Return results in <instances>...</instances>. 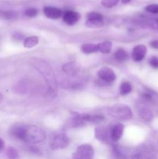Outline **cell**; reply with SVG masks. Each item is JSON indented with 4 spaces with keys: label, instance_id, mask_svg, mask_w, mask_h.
Here are the masks:
<instances>
[{
    "label": "cell",
    "instance_id": "12",
    "mask_svg": "<svg viewBox=\"0 0 158 159\" xmlns=\"http://www.w3.org/2000/svg\"><path fill=\"white\" fill-rule=\"evenodd\" d=\"M103 17H99V18H90L87 19L86 26L90 28H99L104 26Z\"/></svg>",
    "mask_w": 158,
    "mask_h": 159
},
{
    "label": "cell",
    "instance_id": "30",
    "mask_svg": "<svg viewBox=\"0 0 158 159\" xmlns=\"http://www.w3.org/2000/svg\"><path fill=\"white\" fill-rule=\"evenodd\" d=\"M130 2V0H122V3H124V4H127V3H129Z\"/></svg>",
    "mask_w": 158,
    "mask_h": 159
},
{
    "label": "cell",
    "instance_id": "8",
    "mask_svg": "<svg viewBox=\"0 0 158 159\" xmlns=\"http://www.w3.org/2000/svg\"><path fill=\"white\" fill-rule=\"evenodd\" d=\"M80 19V15L77 12H74V11H68L65 12L63 16V20L68 25L72 26L74 25Z\"/></svg>",
    "mask_w": 158,
    "mask_h": 159
},
{
    "label": "cell",
    "instance_id": "10",
    "mask_svg": "<svg viewBox=\"0 0 158 159\" xmlns=\"http://www.w3.org/2000/svg\"><path fill=\"white\" fill-rule=\"evenodd\" d=\"M124 130V126L122 124H118L113 127L110 132L111 139L114 141H118L122 136Z\"/></svg>",
    "mask_w": 158,
    "mask_h": 159
},
{
    "label": "cell",
    "instance_id": "26",
    "mask_svg": "<svg viewBox=\"0 0 158 159\" xmlns=\"http://www.w3.org/2000/svg\"><path fill=\"white\" fill-rule=\"evenodd\" d=\"M38 13V11L37 9H34V8H29V9H26V12H25V15L28 17H34L37 15Z\"/></svg>",
    "mask_w": 158,
    "mask_h": 159
},
{
    "label": "cell",
    "instance_id": "20",
    "mask_svg": "<svg viewBox=\"0 0 158 159\" xmlns=\"http://www.w3.org/2000/svg\"><path fill=\"white\" fill-rule=\"evenodd\" d=\"M115 57H116V60L119 61H122L126 60L127 57H128V54L125 52V50L122 49V48H119L115 53Z\"/></svg>",
    "mask_w": 158,
    "mask_h": 159
},
{
    "label": "cell",
    "instance_id": "4",
    "mask_svg": "<svg viewBox=\"0 0 158 159\" xmlns=\"http://www.w3.org/2000/svg\"><path fill=\"white\" fill-rule=\"evenodd\" d=\"M69 139L64 134H57L54 135L50 141V147L52 150H60L68 147Z\"/></svg>",
    "mask_w": 158,
    "mask_h": 159
},
{
    "label": "cell",
    "instance_id": "11",
    "mask_svg": "<svg viewBox=\"0 0 158 159\" xmlns=\"http://www.w3.org/2000/svg\"><path fill=\"white\" fill-rule=\"evenodd\" d=\"M25 127H26V126L22 125V124H15V125H14L13 127L10 129L11 134H12V136L15 137V138L23 141Z\"/></svg>",
    "mask_w": 158,
    "mask_h": 159
},
{
    "label": "cell",
    "instance_id": "3",
    "mask_svg": "<svg viewBox=\"0 0 158 159\" xmlns=\"http://www.w3.org/2000/svg\"><path fill=\"white\" fill-rule=\"evenodd\" d=\"M109 113L112 117L120 120H127L131 119L133 113L127 106L123 104H116L109 109Z\"/></svg>",
    "mask_w": 158,
    "mask_h": 159
},
{
    "label": "cell",
    "instance_id": "19",
    "mask_svg": "<svg viewBox=\"0 0 158 159\" xmlns=\"http://www.w3.org/2000/svg\"><path fill=\"white\" fill-rule=\"evenodd\" d=\"M112 43L110 41H104L99 43V51L102 54H108L111 51Z\"/></svg>",
    "mask_w": 158,
    "mask_h": 159
},
{
    "label": "cell",
    "instance_id": "27",
    "mask_svg": "<svg viewBox=\"0 0 158 159\" xmlns=\"http://www.w3.org/2000/svg\"><path fill=\"white\" fill-rule=\"evenodd\" d=\"M150 66L153 67L154 68H158V57H153L150 59L149 61Z\"/></svg>",
    "mask_w": 158,
    "mask_h": 159
},
{
    "label": "cell",
    "instance_id": "13",
    "mask_svg": "<svg viewBox=\"0 0 158 159\" xmlns=\"http://www.w3.org/2000/svg\"><path fill=\"white\" fill-rule=\"evenodd\" d=\"M138 113H139V116L146 121H150L153 119V113L152 112L149 110L148 108L145 107H142L140 106L138 107Z\"/></svg>",
    "mask_w": 158,
    "mask_h": 159
},
{
    "label": "cell",
    "instance_id": "17",
    "mask_svg": "<svg viewBox=\"0 0 158 159\" xmlns=\"http://www.w3.org/2000/svg\"><path fill=\"white\" fill-rule=\"evenodd\" d=\"M81 51L85 54H91L99 51V44H94V43H86L82 45Z\"/></svg>",
    "mask_w": 158,
    "mask_h": 159
},
{
    "label": "cell",
    "instance_id": "9",
    "mask_svg": "<svg viewBox=\"0 0 158 159\" xmlns=\"http://www.w3.org/2000/svg\"><path fill=\"white\" fill-rule=\"evenodd\" d=\"M43 13L47 18L52 19V20H57L61 16V11L60 9L56 7H51V6H46L43 9Z\"/></svg>",
    "mask_w": 158,
    "mask_h": 159
},
{
    "label": "cell",
    "instance_id": "2",
    "mask_svg": "<svg viewBox=\"0 0 158 159\" xmlns=\"http://www.w3.org/2000/svg\"><path fill=\"white\" fill-rule=\"evenodd\" d=\"M46 138L44 131L37 126L30 125L25 127L23 141L30 144H37L43 141Z\"/></svg>",
    "mask_w": 158,
    "mask_h": 159
},
{
    "label": "cell",
    "instance_id": "5",
    "mask_svg": "<svg viewBox=\"0 0 158 159\" xmlns=\"http://www.w3.org/2000/svg\"><path fill=\"white\" fill-rule=\"evenodd\" d=\"M94 149L90 144H85L79 146L73 155V158L76 159H90L94 156Z\"/></svg>",
    "mask_w": 158,
    "mask_h": 159
},
{
    "label": "cell",
    "instance_id": "1",
    "mask_svg": "<svg viewBox=\"0 0 158 159\" xmlns=\"http://www.w3.org/2000/svg\"><path fill=\"white\" fill-rule=\"evenodd\" d=\"M33 65L36 69L44 77L49 88V93L51 95H55L57 91V82L50 66L45 61L40 59H35L33 61Z\"/></svg>",
    "mask_w": 158,
    "mask_h": 159
},
{
    "label": "cell",
    "instance_id": "24",
    "mask_svg": "<svg viewBox=\"0 0 158 159\" xmlns=\"http://www.w3.org/2000/svg\"><path fill=\"white\" fill-rule=\"evenodd\" d=\"M119 0H102V4L105 7L112 8L116 6L119 2Z\"/></svg>",
    "mask_w": 158,
    "mask_h": 159
},
{
    "label": "cell",
    "instance_id": "15",
    "mask_svg": "<svg viewBox=\"0 0 158 159\" xmlns=\"http://www.w3.org/2000/svg\"><path fill=\"white\" fill-rule=\"evenodd\" d=\"M95 137L96 138L99 139L102 141H108V137H110V133H108L104 127H99L95 130Z\"/></svg>",
    "mask_w": 158,
    "mask_h": 159
},
{
    "label": "cell",
    "instance_id": "25",
    "mask_svg": "<svg viewBox=\"0 0 158 159\" xmlns=\"http://www.w3.org/2000/svg\"><path fill=\"white\" fill-rule=\"evenodd\" d=\"M146 10L151 13H158V4H150L145 8Z\"/></svg>",
    "mask_w": 158,
    "mask_h": 159
},
{
    "label": "cell",
    "instance_id": "14",
    "mask_svg": "<svg viewBox=\"0 0 158 159\" xmlns=\"http://www.w3.org/2000/svg\"><path fill=\"white\" fill-rule=\"evenodd\" d=\"M63 70L66 74L70 76H74L78 71V67L73 62L64 65L63 67Z\"/></svg>",
    "mask_w": 158,
    "mask_h": 159
},
{
    "label": "cell",
    "instance_id": "22",
    "mask_svg": "<svg viewBox=\"0 0 158 159\" xmlns=\"http://www.w3.org/2000/svg\"><path fill=\"white\" fill-rule=\"evenodd\" d=\"M132 91V85L129 82H122L120 87V92L122 95H127Z\"/></svg>",
    "mask_w": 158,
    "mask_h": 159
},
{
    "label": "cell",
    "instance_id": "16",
    "mask_svg": "<svg viewBox=\"0 0 158 159\" xmlns=\"http://www.w3.org/2000/svg\"><path fill=\"white\" fill-rule=\"evenodd\" d=\"M18 17V13L15 11L13 10H6V11H0V18L3 20H15Z\"/></svg>",
    "mask_w": 158,
    "mask_h": 159
},
{
    "label": "cell",
    "instance_id": "18",
    "mask_svg": "<svg viewBox=\"0 0 158 159\" xmlns=\"http://www.w3.org/2000/svg\"><path fill=\"white\" fill-rule=\"evenodd\" d=\"M39 42V38L37 37H35V36H33V37H27L26 39L24 40V47L26 48H33L34 46L38 43Z\"/></svg>",
    "mask_w": 158,
    "mask_h": 159
},
{
    "label": "cell",
    "instance_id": "28",
    "mask_svg": "<svg viewBox=\"0 0 158 159\" xmlns=\"http://www.w3.org/2000/svg\"><path fill=\"white\" fill-rule=\"evenodd\" d=\"M150 46L154 49H158V40H153L150 43Z\"/></svg>",
    "mask_w": 158,
    "mask_h": 159
},
{
    "label": "cell",
    "instance_id": "23",
    "mask_svg": "<svg viewBox=\"0 0 158 159\" xmlns=\"http://www.w3.org/2000/svg\"><path fill=\"white\" fill-rule=\"evenodd\" d=\"M6 155L9 158H18V152L13 148H9L6 151Z\"/></svg>",
    "mask_w": 158,
    "mask_h": 159
},
{
    "label": "cell",
    "instance_id": "29",
    "mask_svg": "<svg viewBox=\"0 0 158 159\" xmlns=\"http://www.w3.org/2000/svg\"><path fill=\"white\" fill-rule=\"evenodd\" d=\"M4 148H5V142L3 141L2 139L0 138V153L4 150Z\"/></svg>",
    "mask_w": 158,
    "mask_h": 159
},
{
    "label": "cell",
    "instance_id": "6",
    "mask_svg": "<svg viewBox=\"0 0 158 159\" xmlns=\"http://www.w3.org/2000/svg\"><path fill=\"white\" fill-rule=\"evenodd\" d=\"M98 75L100 79L107 82H112L116 80V75L113 70L109 68H107V67L101 68L98 72Z\"/></svg>",
    "mask_w": 158,
    "mask_h": 159
},
{
    "label": "cell",
    "instance_id": "7",
    "mask_svg": "<svg viewBox=\"0 0 158 159\" xmlns=\"http://www.w3.org/2000/svg\"><path fill=\"white\" fill-rule=\"evenodd\" d=\"M147 47L143 44L136 45L133 50V53H132V57L135 61H140L147 54Z\"/></svg>",
    "mask_w": 158,
    "mask_h": 159
},
{
    "label": "cell",
    "instance_id": "21",
    "mask_svg": "<svg viewBox=\"0 0 158 159\" xmlns=\"http://www.w3.org/2000/svg\"><path fill=\"white\" fill-rule=\"evenodd\" d=\"M143 23L151 27L152 29L158 30V18L147 19V20H143Z\"/></svg>",
    "mask_w": 158,
    "mask_h": 159
}]
</instances>
